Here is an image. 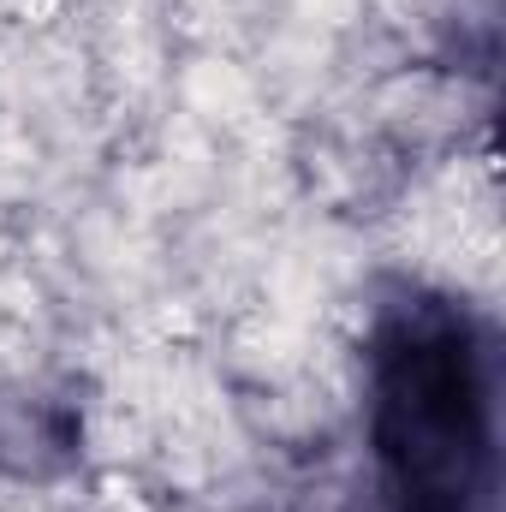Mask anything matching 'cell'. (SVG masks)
<instances>
[{
    "label": "cell",
    "mask_w": 506,
    "mask_h": 512,
    "mask_svg": "<svg viewBox=\"0 0 506 512\" xmlns=\"http://www.w3.org/2000/svg\"><path fill=\"white\" fill-rule=\"evenodd\" d=\"M381 447L405 512H465L483 465V399L453 328H411L387 352Z\"/></svg>",
    "instance_id": "obj_1"
}]
</instances>
